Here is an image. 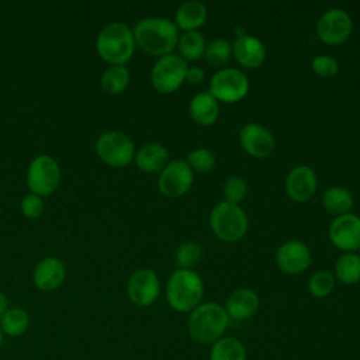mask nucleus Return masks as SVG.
<instances>
[{
    "mask_svg": "<svg viewBox=\"0 0 360 360\" xmlns=\"http://www.w3.org/2000/svg\"><path fill=\"white\" fill-rule=\"evenodd\" d=\"M135 45L153 56L173 53L179 42V28L174 21L163 17H145L132 30Z\"/></svg>",
    "mask_w": 360,
    "mask_h": 360,
    "instance_id": "nucleus-1",
    "label": "nucleus"
},
{
    "mask_svg": "<svg viewBox=\"0 0 360 360\" xmlns=\"http://www.w3.org/2000/svg\"><path fill=\"white\" fill-rule=\"evenodd\" d=\"M229 325V316L219 304L204 302L197 305L188 318V333L201 345L215 343Z\"/></svg>",
    "mask_w": 360,
    "mask_h": 360,
    "instance_id": "nucleus-2",
    "label": "nucleus"
},
{
    "mask_svg": "<svg viewBox=\"0 0 360 360\" xmlns=\"http://www.w3.org/2000/svg\"><path fill=\"white\" fill-rule=\"evenodd\" d=\"M96 51L104 62L125 66L135 51L132 30L124 22L107 24L96 38Z\"/></svg>",
    "mask_w": 360,
    "mask_h": 360,
    "instance_id": "nucleus-3",
    "label": "nucleus"
},
{
    "mask_svg": "<svg viewBox=\"0 0 360 360\" xmlns=\"http://www.w3.org/2000/svg\"><path fill=\"white\" fill-rule=\"evenodd\" d=\"M204 295V284L201 277L186 269H177L169 277L166 285L167 304L177 312L193 311L200 305Z\"/></svg>",
    "mask_w": 360,
    "mask_h": 360,
    "instance_id": "nucleus-4",
    "label": "nucleus"
},
{
    "mask_svg": "<svg viewBox=\"0 0 360 360\" xmlns=\"http://www.w3.org/2000/svg\"><path fill=\"white\" fill-rule=\"evenodd\" d=\"M246 212L238 205L226 201L218 202L210 214V226L214 235L225 242L242 239L248 231Z\"/></svg>",
    "mask_w": 360,
    "mask_h": 360,
    "instance_id": "nucleus-5",
    "label": "nucleus"
},
{
    "mask_svg": "<svg viewBox=\"0 0 360 360\" xmlns=\"http://www.w3.org/2000/svg\"><path fill=\"white\" fill-rule=\"evenodd\" d=\"M97 156L108 166L124 167L135 158V146L132 139L120 131H107L96 141Z\"/></svg>",
    "mask_w": 360,
    "mask_h": 360,
    "instance_id": "nucleus-6",
    "label": "nucleus"
},
{
    "mask_svg": "<svg viewBox=\"0 0 360 360\" xmlns=\"http://www.w3.org/2000/svg\"><path fill=\"white\" fill-rule=\"evenodd\" d=\"M60 181L59 163L51 155H38L30 162L27 170V186L32 194L51 195Z\"/></svg>",
    "mask_w": 360,
    "mask_h": 360,
    "instance_id": "nucleus-7",
    "label": "nucleus"
},
{
    "mask_svg": "<svg viewBox=\"0 0 360 360\" xmlns=\"http://www.w3.org/2000/svg\"><path fill=\"white\" fill-rule=\"evenodd\" d=\"M187 68V62L179 53H167L158 58L150 72L153 89L163 94L176 91L186 80Z\"/></svg>",
    "mask_w": 360,
    "mask_h": 360,
    "instance_id": "nucleus-8",
    "label": "nucleus"
},
{
    "mask_svg": "<svg viewBox=\"0 0 360 360\" xmlns=\"http://www.w3.org/2000/svg\"><path fill=\"white\" fill-rule=\"evenodd\" d=\"M249 91L248 76L236 68L218 69L210 82V93L217 101L236 103Z\"/></svg>",
    "mask_w": 360,
    "mask_h": 360,
    "instance_id": "nucleus-9",
    "label": "nucleus"
},
{
    "mask_svg": "<svg viewBox=\"0 0 360 360\" xmlns=\"http://www.w3.org/2000/svg\"><path fill=\"white\" fill-rule=\"evenodd\" d=\"M353 21L350 14L339 7L323 11L316 22L318 38L328 45H340L350 37Z\"/></svg>",
    "mask_w": 360,
    "mask_h": 360,
    "instance_id": "nucleus-10",
    "label": "nucleus"
},
{
    "mask_svg": "<svg viewBox=\"0 0 360 360\" xmlns=\"http://www.w3.org/2000/svg\"><path fill=\"white\" fill-rule=\"evenodd\" d=\"M194 181V172L186 160L176 159L169 162L158 179V188L166 197H180L186 194Z\"/></svg>",
    "mask_w": 360,
    "mask_h": 360,
    "instance_id": "nucleus-11",
    "label": "nucleus"
},
{
    "mask_svg": "<svg viewBox=\"0 0 360 360\" xmlns=\"http://www.w3.org/2000/svg\"><path fill=\"white\" fill-rule=\"evenodd\" d=\"M159 292L160 281L153 270L139 269L129 276L127 294L132 304L138 307H149L158 300Z\"/></svg>",
    "mask_w": 360,
    "mask_h": 360,
    "instance_id": "nucleus-12",
    "label": "nucleus"
},
{
    "mask_svg": "<svg viewBox=\"0 0 360 360\" xmlns=\"http://www.w3.org/2000/svg\"><path fill=\"white\" fill-rule=\"evenodd\" d=\"M239 143L246 153L257 159L270 156L276 148L273 134L259 122H248L240 128Z\"/></svg>",
    "mask_w": 360,
    "mask_h": 360,
    "instance_id": "nucleus-13",
    "label": "nucleus"
},
{
    "mask_svg": "<svg viewBox=\"0 0 360 360\" xmlns=\"http://www.w3.org/2000/svg\"><path fill=\"white\" fill-rule=\"evenodd\" d=\"M329 239L346 253L357 250L360 248V217L350 212L336 217L329 226Z\"/></svg>",
    "mask_w": 360,
    "mask_h": 360,
    "instance_id": "nucleus-14",
    "label": "nucleus"
},
{
    "mask_svg": "<svg viewBox=\"0 0 360 360\" xmlns=\"http://www.w3.org/2000/svg\"><path fill=\"white\" fill-rule=\"evenodd\" d=\"M276 264L287 274L305 271L312 262L309 248L301 240H287L276 250Z\"/></svg>",
    "mask_w": 360,
    "mask_h": 360,
    "instance_id": "nucleus-15",
    "label": "nucleus"
},
{
    "mask_svg": "<svg viewBox=\"0 0 360 360\" xmlns=\"http://www.w3.org/2000/svg\"><path fill=\"white\" fill-rule=\"evenodd\" d=\"M316 174L312 167L298 165L292 167L285 177V193L297 202H305L316 191Z\"/></svg>",
    "mask_w": 360,
    "mask_h": 360,
    "instance_id": "nucleus-16",
    "label": "nucleus"
},
{
    "mask_svg": "<svg viewBox=\"0 0 360 360\" xmlns=\"http://www.w3.org/2000/svg\"><path fill=\"white\" fill-rule=\"evenodd\" d=\"M232 55L243 68L255 69L264 62L266 46L257 37L240 34L232 42Z\"/></svg>",
    "mask_w": 360,
    "mask_h": 360,
    "instance_id": "nucleus-17",
    "label": "nucleus"
},
{
    "mask_svg": "<svg viewBox=\"0 0 360 360\" xmlns=\"http://www.w3.org/2000/svg\"><path fill=\"white\" fill-rule=\"evenodd\" d=\"M66 277L65 263L58 257L42 259L34 270V285L41 291H53L62 285Z\"/></svg>",
    "mask_w": 360,
    "mask_h": 360,
    "instance_id": "nucleus-18",
    "label": "nucleus"
},
{
    "mask_svg": "<svg viewBox=\"0 0 360 360\" xmlns=\"http://www.w3.org/2000/svg\"><path fill=\"white\" fill-rule=\"evenodd\" d=\"M259 309V297L256 291L248 287L233 290L226 298L225 311L229 318L245 321L252 318Z\"/></svg>",
    "mask_w": 360,
    "mask_h": 360,
    "instance_id": "nucleus-19",
    "label": "nucleus"
},
{
    "mask_svg": "<svg viewBox=\"0 0 360 360\" xmlns=\"http://www.w3.org/2000/svg\"><path fill=\"white\" fill-rule=\"evenodd\" d=\"M135 163L141 172L145 173H160L162 169L169 163L167 149L158 142H149L142 145L135 153Z\"/></svg>",
    "mask_w": 360,
    "mask_h": 360,
    "instance_id": "nucleus-20",
    "label": "nucleus"
},
{
    "mask_svg": "<svg viewBox=\"0 0 360 360\" xmlns=\"http://www.w3.org/2000/svg\"><path fill=\"white\" fill-rule=\"evenodd\" d=\"M208 10L202 1L188 0L181 3L174 14L177 28L186 31H197L207 21Z\"/></svg>",
    "mask_w": 360,
    "mask_h": 360,
    "instance_id": "nucleus-21",
    "label": "nucleus"
},
{
    "mask_svg": "<svg viewBox=\"0 0 360 360\" xmlns=\"http://www.w3.org/2000/svg\"><path fill=\"white\" fill-rule=\"evenodd\" d=\"M188 111L198 125H212L219 117V104L210 91H200L191 97Z\"/></svg>",
    "mask_w": 360,
    "mask_h": 360,
    "instance_id": "nucleus-22",
    "label": "nucleus"
},
{
    "mask_svg": "<svg viewBox=\"0 0 360 360\" xmlns=\"http://www.w3.org/2000/svg\"><path fill=\"white\" fill-rule=\"evenodd\" d=\"M353 195L352 193L340 186L329 187L322 194V205L325 210L330 214H335L336 217L349 214L353 207Z\"/></svg>",
    "mask_w": 360,
    "mask_h": 360,
    "instance_id": "nucleus-23",
    "label": "nucleus"
},
{
    "mask_svg": "<svg viewBox=\"0 0 360 360\" xmlns=\"http://www.w3.org/2000/svg\"><path fill=\"white\" fill-rule=\"evenodd\" d=\"M30 326V315L24 308L8 307L0 318V329L7 338L22 336Z\"/></svg>",
    "mask_w": 360,
    "mask_h": 360,
    "instance_id": "nucleus-24",
    "label": "nucleus"
},
{
    "mask_svg": "<svg viewBox=\"0 0 360 360\" xmlns=\"http://www.w3.org/2000/svg\"><path fill=\"white\" fill-rule=\"evenodd\" d=\"M129 70L124 65H110L101 75V89L111 96L121 94L129 84Z\"/></svg>",
    "mask_w": 360,
    "mask_h": 360,
    "instance_id": "nucleus-25",
    "label": "nucleus"
},
{
    "mask_svg": "<svg viewBox=\"0 0 360 360\" xmlns=\"http://www.w3.org/2000/svg\"><path fill=\"white\" fill-rule=\"evenodd\" d=\"M210 360H246V349L233 336L221 338L212 345Z\"/></svg>",
    "mask_w": 360,
    "mask_h": 360,
    "instance_id": "nucleus-26",
    "label": "nucleus"
},
{
    "mask_svg": "<svg viewBox=\"0 0 360 360\" xmlns=\"http://www.w3.org/2000/svg\"><path fill=\"white\" fill-rule=\"evenodd\" d=\"M335 276L343 284H356L360 281V256L354 252L343 253L335 264Z\"/></svg>",
    "mask_w": 360,
    "mask_h": 360,
    "instance_id": "nucleus-27",
    "label": "nucleus"
},
{
    "mask_svg": "<svg viewBox=\"0 0 360 360\" xmlns=\"http://www.w3.org/2000/svg\"><path fill=\"white\" fill-rule=\"evenodd\" d=\"M207 42L201 32L198 31H186L179 37L177 48L179 55L187 60H197L204 55Z\"/></svg>",
    "mask_w": 360,
    "mask_h": 360,
    "instance_id": "nucleus-28",
    "label": "nucleus"
},
{
    "mask_svg": "<svg viewBox=\"0 0 360 360\" xmlns=\"http://www.w3.org/2000/svg\"><path fill=\"white\" fill-rule=\"evenodd\" d=\"M232 55V44L226 38H215L207 44L204 51L205 62L212 68H221L228 63Z\"/></svg>",
    "mask_w": 360,
    "mask_h": 360,
    "instance_id": "nucleus-29",
    "label": "nucleus"
},
{
    "mask_svg": "<svg viewBox=\"0 0 360 360\" xmlns=\"http://www.w3.org/2000/svg\"><path fill=\"white\" fill-rule=\"evenodd\" d=\"M201 256H202V248L193 240H187V242H183L176 249L174 264L177 266V269L191 270L200 262Z\"/></svg>",
    "mask_w": 360,
    "mask_h": 360,
    "instance_id": "nucleus-30",
    "label": "nucleus"
},
{
    "mask_svg": "<svg viewBox=\"0 0 360 360\" xmlns=\"http://www.w3.org/2000/svg\"><path fill=\"white\" fill-rule=\"evenodd\" d=\"M186 162L193 172L207 173L214 169L217 163V158L214 152L207 148H195L187 153Z\"/></svg>",
    "mask_w": 360,
    "mask_h": 360,
    "instance_id": "nucleus-31",
    "label": "nucleus"
},
{
    "mask_svg": "<svg viewBox=\"0 0 360 360\" xmlns=\"http://www.w3.org/2000/svg\"><path fill=\"white\" fill-rule=\"evenodd\" d=\"M308 288L316 298L328 297L335 288V276L329 270H319L311 276Z\"/></svg>",
    "mask_w": 360,
    "mask_h": 360,
    "instance_id": "nucleus-32",
    "label": "nucleus"
},
{
    "mask_svg": "<svg viewBox=\"0 0 360 360\" xmlns=\"http://www.w3.org/2000/svg\"><path fill=\"white\" fill-rule=\"evenodd\" d=\"M248 193V184L246 180L240 176H231L226 179L224 184V197L226 202L238 204L246 197Z\"/></svg>",
    "mask_w": 360,
    "mask_h": 360,
    "instance_id": "nucleus-33",
    "label": "nucleus"
},
{
    "mask_svg": "<svg viewBox=\"0 0 360 360\" xmlns=\"http://www.w3.org/2000/svg\"><path fill=\"white\" fill-rule=\"evenodd\" d=\"M311 68L316 75L322 77H332L338 73L339 63L335 58L329 55H316L311 60Z\"/></svg>",
    "mask_w": 360,
    "mask_h": 360,
    "instance_id": "nucleus-34",
    "label": "nucleus"
},
{
    "mask_svg": "<svg viewBox=\"0 0 360 360\" xmlns=\"http://www.w3.org/2000/svg\"><path fill=\"white\" fill-rule=\"evenodd\" d=\"M21 212L24 217L30 218V219H35L39 218L44 212V201L39 195L37 194H27L22 200H21Z\"/></svg>",
    "mask_w": 360,
    "mask_h": 360,
    "instance_id": "nucleus-35",
    "label": "nucleus"
},
{
    "mask_svg": "<svg viewBox=\"0 0 360 360\" xmlns=\"http://www.w3.org/2000/svg\"><path fill=\"white\" fill-rule=\"evenodd\" d=\"M205 79V72L198 66H188L186 72V80L191 84H200Z\"/></svg>",
    "mask_w": 360,
    "mask_h": 360,
    "instance_id": "nucleus-36",
    "label": "nucleus"
},
{
    "mask_svg": "<svg viewBox=\"0 0 360 360\" xmlns=\"http://www.w3.org/2000/svg\"><path fill=\"white\" fill-rule=\"evenodd\" d=\"M7 308H8L7 297H6V294L0 290V318H1V315L7 311Z\"/></svg>",
    "mask_w": 360,
    "mask_h": 360,
    "instance_id": "nucleus-37",
    "label": "nucleus"
},
{
    "mask_svg": "<svg viewBox=\"0 0 360 360\" xmlns=\"http://www.w3.org/2000/svg\"><path fill=\"white\" fill-rule=\"evenodd\" d=\"M3 342H4V335H3V332H1V329H0V347L3 346Z\"/></svg>",
    "mask_w": 360,
    "mask_h": 360,
    "instance_id": "nucleus-38",
    "label": "nucleus"
},
{
    "mask_svg": "<svg viewBox=\"0 0 360 360\" xmlns=\"http://www.w3.org/2000/svg\"><path fill=\"white\" fill-rule=\"evenodd\" d=\"M357 250H359V256H360V248H359V249H357Z\"/></svg>",
    "mask_w": 360,
    "mask_h": 360,
    "instance_id": "nucleus-39",
    "label": "nucleus"
},
{
    "mask_svg": "<svg viewBox=\"0 0 360 360\" xmlns=\"http://www.w3.org/2000/svg\"><path fill=\"white\" fill-rule=\"evenodd\" d=\"M0 38H1V34H0Z\"/></svg>",
    "mask_w": 360,
    "mask_h": 360,
    "instance_id": "nucleus-40",
    "label": "nucleus"
}]
</instances>
